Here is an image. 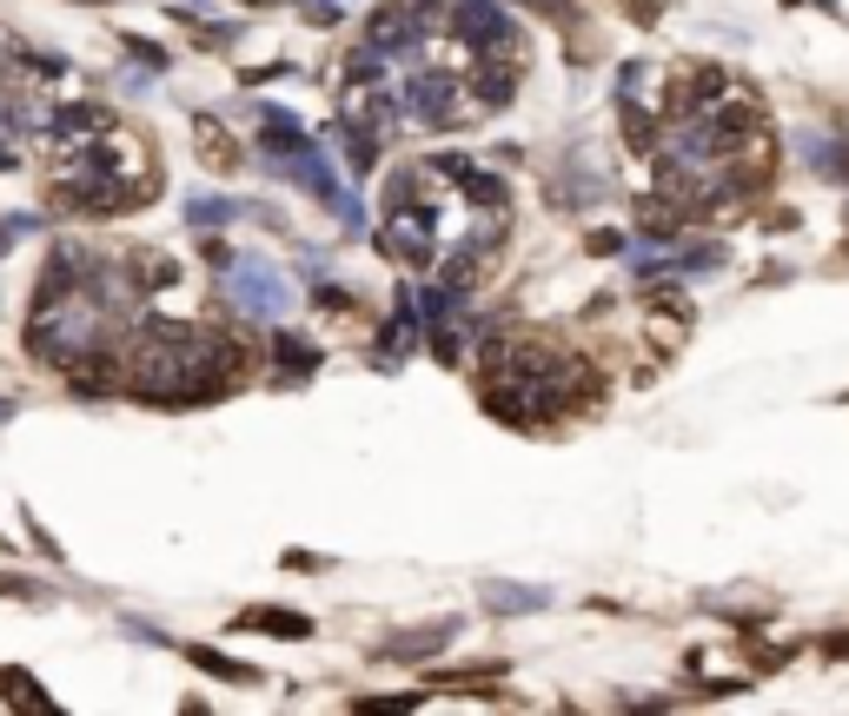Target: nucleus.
<instances>
[{
  "instance_id": "obj_1",
  "label": "nucleus",
  "mask_w": 849,
  "mask_h": 716,
  "mask_svg": "<svg viewBox=\"0 0 849 716\" xmlns=\"http://www.w3.org/2000/svg\"><path fill=\"white\" fill-rule=\"evenodd\" d=\"M193 139H199V159H206V166H219V173L232 166V139H226V126H219V120H206V113H199V120H193Z\"/></svg>"
},
{
  "instance_id": "obj_2",
  "label": "nucleus",
  "mask_w": 849,
  "mask_h": 716,
  "mask_svg": "<svg viewBox=\"0 0 849 716\" xmlns=\"http://www.w3.org/2000/svg\"><path fill=\"white\" fill-rule=\"evenodd\" d=\"M239 624H246V631H266V637H306V631H312L299 611H266V604H259V611H246Z\"/></svg>"
},
{
  "instance_id": "obj_3",
  "label": "nucleus",
  "mask_w": 849,
  "mask_h": 716,
  "mask_svg": "<svg viewBox=\"0 0 849 716\" xmlns=\"http://www.w3.org/2000/svg\"><path fill=\"white\" fill-rule=\"evenodd\" d=\"M272 352H279V365H286V372H312V345H306V339H279Z\"/></svg>"
}]
</instances>
